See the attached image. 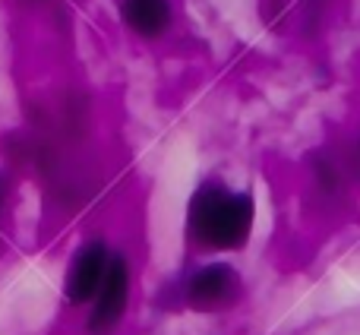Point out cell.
Wrapping results in <instances>:
<instances>
[{"label": "cell", "instance_id": "1", "mask_svg": "<svg viewBox=\"0 0 360 335\" xmlns=\"http://www.w3.org/2000/svg\"><path fill=\"white\" fill-rule=\"evenodd\" d=\"M256 222V203L250 193L228 190L221 184H202L190 199L186 231L205 253H234L250 244Z\"/></svg>", "mask_w": 360, "mask_h": 335}, {"label": "cell", "instance_id": "2", "mask_svg": "<svg viewBox=\"0 0 360 335\" xmlns=\"http://www.w3.org/2000/svg\"><path fill=\"white\" fill-rule=\"evenodd\" d=\"M243 291V279L231 263H205L186 282V304L196 313H218L237 304Z\"/></svg>", "mask_w": 360, "mask_h": 335}, {"label": "cell", "instance_id": "3", "mask_svg": "<svg viewBox=\"0 0 360 335\" xmlns=\"http://www.w3.org/2000/svg\"><path fill=\"white\" fill-rule=\"evenodd\" d=\"M130 279L133 275L127 256H111L98 294L92 298V313H89V332L92 335H108L124 320L127 304H130Z\"/></svg>", "mask_w": 360, "mask_h": 335}, {"label": "cell", "instance_id": "4", "mask_svg": "<svg viewBox=\"0 0 360 335\" xmlns=\"http://www.w3.org/2000/svg\"><path fill=\"white\" fill-rule=\"evenodd\" d=\"M111 247L105 241H89L76 250V256L70 260L67 275H63V294L73 307L79 304H92V298L98 294L101 279L108 272V263H111Z\"/></svg>", "mask_w": 360, "mask_h": 335}, {"label": "cell", "instance_id": "5", "mask_svg": "<svg viewBox=\"0 0 360 335\" xmlns=\"http://www.w3.org/2000/svg\"><path fill=\"white\" fill-rule=\"evenodd\" d=\"M120 19L136 35L158 38L171 25V0H124L120 4Z\"/></svg>", "mask_w": 360, "mask_h": 335}]
</instances>
